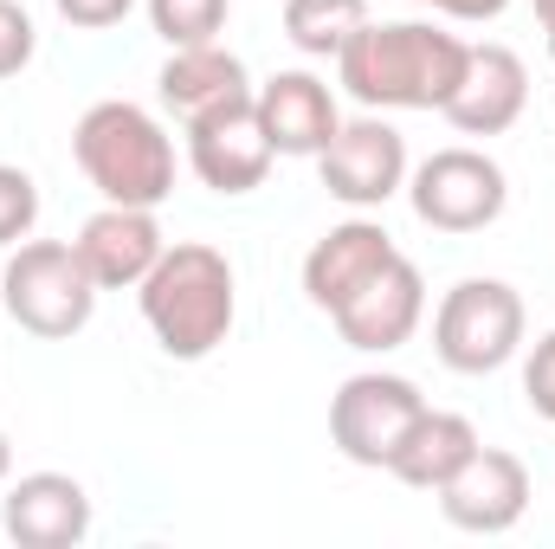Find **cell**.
Returning a JSON list of instances; mask_svg holds the SVG:
<instances>
[{
	"instance_id": "2e32d148",
	"label": "cell",
	"mask_w": 555,
	"mask_h": 549,
	"mask_svg": "<svg viewBox=\"0 0 555 549\" xmlns=\"http://www.w3.org/2000/svg\"><path fill=\"white\" fill-rule=\"evenodd\" d=\"M253 104H259V124L278 155H323L330 137L343 130V111L317 72H278L253 91Z\"/></svg>"
},
{
	"instance_id": "484cf974",
	"label": "cell",
	"mask_w": 555,
	"mask_h": 549,
	"mask_svg": "<svg viewBox=\"0 0 555 549\" xmlns=\"http://www.w3.org/2000/svg\"><path fill=\"white\" fill-rule=\"evenodd\" d=\"M537 20H543V39H550V59H555V0H537Z\"/></svg>"
},
{
	"instance_id": "ffe728a7",
	"label": "cell",
	"mask_w": 555,
	"mask_h": 549,
	"mask_svg": "<svg viewBox=\"0 0 555 549\" xmlns=\"http://www.w3.org/2000/svg\"><path fill=\"white\" fill-rule=\"evenodd\" d=\"M142 7H149V26H155V33L168 39V52H175V46H207V39H220L233 0H142Z\"/></svg>"
},
{
	"instance_id": "9c48e42d",
	"label": "cell",
	"mask_w": 555,
	"mask_h": 549,
	"mask_svg": "<svg viewBox=\"0 0 555 549\" xmlns=\"http://www.w3.org/2000/svg\"><path fill=\"white\" fill-rule=\"evenodd\" d=\"M439 511L452 531H472V537H504L524 524L530 511V465L504 446H478L439 491Z\"/></svg>"
},
{
	"instance_id": "7402d4cb",
	"label": "cell",
	"mask_w": 555,
	"mask_h": 549,
	"mask_svg": "<svg viewBox=\"0 0 555 549\" xmlns=\"http://www.w3.org/2000/svg\"><path fill=\"white\" fill-rule=\"evenodd\" d=\"M39 52V26L20 0H0V78H20Z\"/></svg>"
},
{
	"instance_id": "d4e9b609",
	"label": "cell",
	"mask_w": 555,
	"mask_h": 549,
	"mask_svg": "<svg viewBox=\"0 0 555 549\" xmlns=\"http://www.w3.org/2000/svg\"><path fill=\"white\" fill-rule=\"evenodd\" d=\"M420 7H433V13H446V20H472V26H478V20H498L511 0H420Z\"/></svg>"
},
{
	"instance_id": "30bf717a",
	"label": "cell",
	"mask_w": 555,
	"mask_h": 549,
	"mask_svg": "<svg viewBox=\"0 0 555 549\" xmlns=\"http://www.w3.org/2000/svg\"><path fill=\"white\" fill-rule=\"evenodd\" d=\"M188 162H194V175L214 194H253V188H266L278 149L266 137V124H259V104L240 98V104H220V111L194 117L188 124Z\"/></svg>"
},
{
	"instance_id": "d6986e66",
	"label": "cell",
	"mask_w": 555,
	"mask_h": 549,
	"mask_svg": "<svg viewBox=\"0 0 555 549\" xmlns=\"http://www.w3.org/2000/svg\"><path fill=\"white\" fill-rule=\"evenodd\" d=\"M356 26H369V0H284V39L310 59H336Z\"/></svg>"
},
{
	"instance_id": "cb8c5ba5",
	"label": "cell",
	"mask_w": 555,
	"mask_h": 549,
	"mask_svg": "<svg viewBox=\"0 0 555 549\" xmlns=\"http://www.w3.org/2000/svg\"><path fill=\"white\" fill-rule=\"evenodd\" d=\"M72 26H85V33H104V26H117V20H130V7L137 0H52Z\"/></svg>"
},
{
	"instance_id": "e0dca14e",
	"label": "cell",
	"mask_w": 555,
	"mask_h": 549,
	"mask_svg": "<svg viewBox=\"0 0 555 549\" xmlns=\"http://www.w3.org/2000/svg\"><path fill=\"white\" fill-rule=\"evenodd\" d=\"M155 91H162V104H168L181 124H194V117H207V111H220V104L253 98L240 52H227L220 39H207V46H175L168 65H162V78H155Z\"/></svg>"
},
{
	"instance_id": "603a6c76",
	"label": "cell",
	"mask_w": 555,
	"mask_h": 549,
	"mask_svg": "<svg viewBox=\"0 0 555 549\" xmlns=\"http://www.w3.org/2000/svg\"><path fill=\"white\" fill-rule=\"evenodd\" d=\"M524 401H530V413L555 420V330L530 349V362H524Z\"/></svg>"
},
{
	"instance_id": "8fae6325",
	"label": "cell",
	"mask_w": 555,
	"mask_h": 549,
	"mask_svg": "<svg viewBox=\"0 0 555 549\" xmlns=\"http://www.w3.org/2000/svg\"><path fill=\"white\" fill-rule=\"evenodd\" d=\"M420 317H426V278H420V266L408 259V253H395V259L369 278L330 323H336V336H343L349 349L388 356V349H401V343L420 330Z\"/></svg>"
},
{
	"instance_id": "4316f807",
	"label": "cell",
	"mask_w": 555,
	"mask_h": 549,
	"mask_svg": "<svg viewBox=\"0 0 555 549\" xmlns=\"http://www.w3.org/2000/svg\"><path fill=\"white\" fill-rule=\"evenodd\" d=\"M7 472H13V439L0 433V485H7Z\"/></svg>"
},
{
	"instance_id": "7a4b0ae2",
	"label": "cell",
	"mask_w": 555,
	"mask_h": 549,
	"mask_svg": "<svg viewBox=\"0 0 555 549\" xmlns=\"http://www.w3.org/2000/svg\"><path fill=\"white\" fill-rule=\"evenodd\" d=\"M142 323L155 330L162 356L175 362H207L227 336H233V317H240V284L220 246H201V240H175L149 278L137 284Z\"/></svg>"
},
{
	"instance_id": "ac0fdd59",
	"label": "cell",
	"mask_w": 555,
	"mask_h": 549,
	"mask_svg": "<svg viewBox=\"0 0 555 549\" xmlns=\"http://www.w3.org/2000/svg\"><path fill=\"white\" fill-rule=\"evenodd\" d=\"M478 446H485V439H478V426H472L465 413L426 408L414 426H408V439L395 446L388 478H401V485H414V491H439Z\"/></svg>"
},
{
	"instance_id": "44dd1931",
	"label": "cell",
	"mask_w": 555,
	"mask_h": 549,
	"mask_svg": "<svg viewBox=\"0 0 555 549\" xmlns=\"http://www.w3.org/2000/svg\"><path fill=\"white\" fill-rule=\"evenodd\" d=\"M33 227H39V181L26 168L0 162V253L33 240Z\"/></svg>"
},
{
	"instance_id": "52a82bcc",
	"label": "cell",
	"mask_w": 555,
	"mask_h": 549,
	"mask_svg": "<svg viewBox=\"0 0 555 549\" xmlns=\"http://www.w3.org/2000/svg\"><path fill=\"white\" fill-rule=\"evenodd\" d=\"M420 413H426V395L408 375H382V369L375 375H349L336 388V401H330V439H336V452L349 465L388 472L395 446L408 439V426H414Z\"/></svg>"
},
{
	"instance_id": "5bb4252c",
	"label": "cell",
	"mask_w": 555,
	"mask_h": 549,
	"mask_svg": "<svg viewBox=\"0 0 555 549\" xmlns=\"http://www.w3.org/2000/svg\"><path fill=\"white\" fill-rule=\"evenodd\" d=\"M72 246H78L85 272L98 278V291H137L149 266L168 253V240L155 227V207H111V201L78 227Z\"/></svg>"
},
{
	"instance_id": "4fadbf2b",
	"label": "cell",
	"mask_w": 555,
	"mask_h": 549,
	"mask_svg": "<svg viewBox=\"0 0 555 549\" xmlns=\"http://www.w3.org/2000/svg\"><path fill=\"white\" fill-rule=\"evenodd\" d=\"M0 524L20 549H72L91 537V491L72 472H26L7 485Z\"/></svg>"
},
{
	"instance_id": "277c9868",
	"label": "cell",
	"mask_w": 555,
	"mask_h": 549,
	"mask_svg": "<svg viewBox=\"0 0 555 549\" xmlns=\"http://www.w3.org/2000/svg\"><path fill=\"white\" fill-rule=\"evenodd\" d=\"M0 304L26 336L65 343V336H78L91 323L98 278L85 272L72 240H20L7 253V272H0Z\"/></svg>"
},
{
	"instance_id": "8992f818",
	"label": "cell",
	"mask_w": 555,
	"mask_h": 549,
	"mask_svg": "<svg viewBox=\"0 0 555 549\" xmlns=\"http://www.w3.org/2000/svg\"><path fill=\"white\" fill-rule=\"evenodd\" d=\"M408 201H414V214L433 233H485L504 214L511 181L485 149L459 142V149H433L408 175Z\"/></svg>"
},
{
	"instance_id": "3957f363",
	"label": "cell",
	"mask_w": 555,
	"mask_h": 549,
	"mask_svg": "<svg viewBox=\"0 0 555 549\" xmlns=\"http://www.w3.org/2000/svg\"><path fill=\"white\" fill-rule=\"evenodd\" d=\"M72 155L111 207H162L175 194V142L130 98L91 104L72 130Z\"/></svg>"
},
{
	"instance_id": "6da1fadb",
	"label": "cell",
	"mask_w": 555,
	"mask_h": 549,
	"mask_svg": "<svg viewBox=\"0 0 555 549\" xmlns=\"http://www.w3.org/2000/svg\"><path fill=\"white\" fill-rule=\"evenodd\" d=\"M465 39L426 20H369L349 33L336 52V78L362 111H446L459 72H465Z\"/></svg>"
},
{
	"instance_id": "9a60e30c",
	"label": "cell",
	"mask_w": 555,
	"mask_h": 549,
	"mask_svg": "<svg viewBox=\"0 0 555 549\" xmlns=\"http://www.w3.org/2000/svg\"><path fill=\"white\" fill-rule=\"evenodd\" d=\"M395 253H401V246L388 240L382 220H343V227H330V233L304 253V297H310L317 310L336 317L369 278L395 259Z\"/></svg>"
},
{
	"instance_id": "ba28073f",
	"label": "cell",
	"mask_w": 555,
	"mask_h": 549,
	"mask_svg": "<svg viewBox=\"0 0 555 549\" xmlns=\"http://www.w3.org/2000/svg\"><path fill=\"white\" fill-rule=\"evenodd\" d=\"M317 175H323V188H330V201H343V207H356V214H369V207H388L401 188H408V137L388 124V117H356V124H343L330 149L317 155Z\"/></svg>"
},
{
	"instance_id": "7c38bea8",
	"label": "cell",
	"mask_w": 555,
	"mask_h": 549,
	"mask_svg": "<svg viewBox=\"0 0 555 549\" xmlns=\"http://www.w3.org/2000/svg\"><path fill=\"white\" fill-rule=\"evenodd\" d=\"M524 104H530V72H524V59H517L511 46L485 39V46L465 52V72H459V85H452V98H446L439 117H446L459 137H504V130L524 117Z\"/></svg>"
},
{
	"instance_id": "5b68a950",
	"label": "cell",
	"mask_w": 555,
	"mask_h": 549,
	"mask_svg": "<svg viewBox=\"0 0 555 549\" xmlns=\"http://www.w3.org/2000/svg\"><path fill=\"white\" fill-rule=\"evenodd\" d=\"M524 297L504 278H459L433 310V349L452 375H498L524 349Z\"/></svg>"
}]
</instances>
